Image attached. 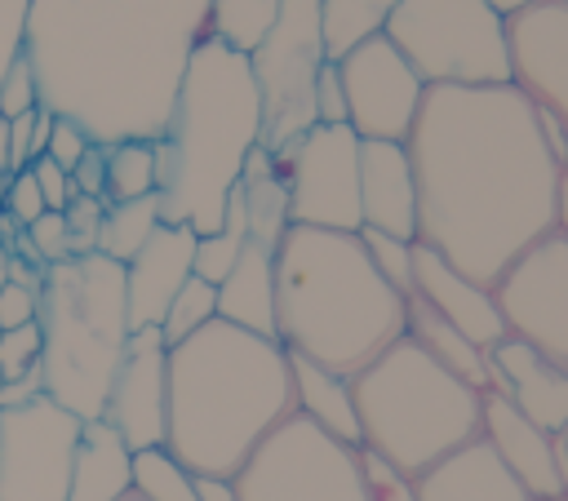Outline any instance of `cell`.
<instances>
[{
	"mask_svg": "<svg viewBox=\"0 0 568 501\" xmlns=\"http://www.w3.org/2000/svg\"><path fill=\"white\" fill-rule=\"evenodd\" d=\"M417 177V239L462 275H497L555 231L559 164L528 93L510 84H426L404 137Z\"/></svg>",
	"mask_w": 568,
	"mask_h": 501,
	"instance_id": "obj_1",
	"label": "cell"
},
{
	"mask_svg": "<svg viewBox=\"0 0 568 501\" xmlns=\"http://www.w3.org/2000/svg\"><path fill=\"white\" fill-rule=\"evenodd\" d=\"M293 417L288 350L226 319L169 346V439L195 474H240L253 448Z\"/></svg>",
	"mask_w": 568,
	"mask_h": 501,
	"instance_id": "obj_2",
	"label": "cell"
},
{
	"mask_svg": "<svg viewBox=\"0 0 568 501\" xmlns=\"http://www.w3.org/2000/svg\"><path fill=\"white\" fill-rule=\"evenodd\" d=\"M408 328L399 297L373 266L359 231L288 226L275 244V341L355 377Z\"/></svg>",
	"mask_w": 568,
	"mask_h": 501,
	"instance_id": "obj_3",
	"label": "cell"
},
{
	"mask_svg": "<svg viewBox=\"0 0 568 501\" xmlns=\"http://www.w3.org/2000/svg\"><path fill=\"white\" fill-rule=\"evenodd\" d=\"M257 129L262 106L248 53L217 40H195L164 133L151 137L164 222H182L195 235L217 231L240 168L257 146Z\"/></svg>",
	"mask_w": 568,
	"mask_h": 501,
	"instance_id": "obj_4",
	"label": "cell"
},
{
	"mask_svg": "<svg viewBox=\"0 0 568 501\" xmlns=\"http://www.w3.org/2000/svg\"><path fill=\"white\" fill-rule=\"evenodd\" d=\"M351 390L359 412V448H373L408 479L479 434L484 390L453 377L408 333L368 359L351 377Z\"/></svg>",
	"mask_w": 568,
	"mask_h": 501,
	"instance_id": "obj_5",
	"label": "cell"
},
{
	"mask_svg": "<svg viewBox=\"0 0 568 501\" xmlns=\"http://www.w3.org/2000/svg\"><path fill=\"white\" fill-rule=\"evenodd\" d=\"M124 266L89 253L44 266L40 284V377L44 395L71 417L93 421L106 408V390L129 346Z\"/></svg>",
	"mask_w": 568,
	"mask_h": 501,
	"instance_id": "obj_6",
	"label": "cell"
},
{
	"mask_svg": "<svg viewBox=\"0 0 568 501\" xmlns=\"http://www.w3.org/2000/svg\"><path fill=\"white\" fill-rule=\"evenodd\" d=\"M382 35L422 84H510L506 18L484 0H399Z\"/></svg>",
	"mask_w": 568,
	"mask_h": 501,
	"instance_id": "obj_7",
	"label": "cell"
},
{
	"mask_svg": "<svg viewBox=\"0 0 568 501\" xmlns=\"http://www.w3.org/2000/svg\"><path fill=\"white\" fill-rule=\"evenodd\" d=\"M324 62L328 53H324L320 0H280L271 31L248 53V71L262 106L257 146L275 155L315 124V75Z\"/></svg>",
	"mask_w": 568,
	"mask_h": 501,
	"instance_id": "obj_8",
	"label": "cell"
},
{
	"mask_svg": "<svg viewBox=\"0 0 568 501\" xmlns=\"http://www.w3.org/2000/svg\"><path fill=\"white\" fill-rule=\"evenodd\" d=\"M240 501H368L359 448L324 434L306 417H284L240 466Z\"/></svg>",
	"mask_w": 568,
	"mask_h": 501,
	"instance_id": "obj_9",
	"label": "cell"
},
{
	"mask_svg": "<svg viewBox=\"0 0 568 501\" xmlns=\"http://www.w3.org/2000/svg\"><path fill=\"white\" fill-rule=\"evenodd\" d=\"M288 182V222L320 231H359V133L351 124H311L275 151Z\"/></svg>",
	"mask_w": 568,
	"mask_h": 501,
	"instance_id": "obj_10",
	"label": "cell"
},
{
	"mask_svg": "<svg viewBox=\"0 0 568 501\" xmlns=\"http://www.w3.org/2000/svg\"><path fill=\"white\" fill-rule=\"evenodd\" d=\"M80 426L49 395L0 408V501H67Z\"/></svg>",
	"mask_w": 568,
	"mask_h": 501,
	"instance_id": "obj_11",
	"label": "cell"
},
{
	"mask_svg": "<svg viewBox=\"0 0 568 501\" xmlns=\"http://www.w3.org/2000/svg\"><path fill=\"white\" fill-rule=\"evenodd\" d=\"M506 333L568 364V239L546 231L493 284Z\"/></svg>",
	"mask_w": 568,
	"mask_h": 501,
	"instance_id": "obj_12",
	"label": "cell"
},
{
	"mask_svg": "<svg viewBox=\"0 0 568 501\" xmlns=\"http://www.w3.org/2000/svg\"><path fill=\"white\" fill-rule=\"evenodd\" d=\"M337 75L346 93V124L359 137L404 142L413 133L426 84L386 35H373L355 44L346 58H337Z\"/></svg>",
	"mask_w": 568,
	"mask_h": 501,
	"instance_id": "obj_13",
	"label": "cell"
},
{
	"mask_svg": "<svg viewBox=\"0 0 568 501\" xmlns=\"http://www.w3.org/2000/svg\"><path fill=\"white\" fill-rule=\"evenodd\" d=\"M102 421H111L133 452L164 448L169 439V346L160 328L129 333L124 359L106 390Z\"/></svg>",
	"mask_w": 568,
	"mask_h": 501,
	"instance_id": "obj_14",
	"label": "cell"
},
{
	"mask_svg": "<svg viewBox=\"0 0 568 501\" xmlns=\"http://www.w3.org/2000/svg\"><path fill=\"white\" fill-rule=\"evenodd\" d=\"M510 35V80L532 106H550L568 124V4L541 0L506 18Z\"/></svg>",
	"mask_w": 568,
	"mask_h": 501,
	"instance_id": "obj_15",
	"label": "cell"
},
{
	"mask_svg": "<svg viewBox=\"0 0 568 501\" xmlns=\"http://www.w3.org/2000/svg\"><path fill=\"white\" fill-rule=\"evenodd\" d=\"M488 390L515 403L546 434L568 430V364L541 355L510 333L488 346Z\"/></svg>",
	"mask_w": 568,
	"mask_h": 501,
	"instance_id": "obj_16",
	"label": "cell"
},
{
	"mask_svg": "<svg viewBox=\"0 0 568 501\" xmlns=\"http://www.w3.org/2000/svg\"><path fill=\"white\" fill-rule=\"evenodd\" d=\"M413 297L484 350L506 337V319L497 310L493 284H479V279L462 275L444 253H435L422 239L413 244Z\"/></svg>",
	"mask_w": 568,
	"mask_h": 501,
	"instance_id": "obj_17",
	"label": "cell"
},
{
	"mask_svg": "<svg viewBox=\"0 0 568 501\" xmlns=\"http://www.w3.org/2000/svg\"><path fill=\"white\" fill-rule=\"evenodd\" d=\"M479 439L501 457V466L524 483L532 501H559L568 497L559 457H555V434L532 426L515 403L501 395L484 390V412H479Z\"/></svg>",
	"mask_w": 568,
	"mask_h": 501,
	"instance_id": "obj_18",
	"label": "cell"
},
{
	"mask_svg": "<svg viewBox=\"0 0 568 501\" xmlns=\"http://www.w3.org/2000/svg\"><path fill=\"white\" fill-rule=\"evenodd\" d=\"M359 222L399 239H417V177L408 142L359 137Z\"/></svg>",
	"mask_w": 568,
	"mask_h": 501,
	"instance_id": "obj_19",
	"label": "cell"
},
{
	"mask_svg": "<svg viewBox=\"0 0 568 501\" xmlns=\"http://www.w3.org/2000/svg\"><path fill=\"white\" fill-rule=\"evenodd\" d=\"M195 231L182 222H160L155 235L124 262V297L133 328H160L169 301L191 279Z\"/></svg>",
	"mask_w": 568,
	"mask_h": 501,
	"instance_id": "obj_20",
	"label": "cell"
},
{
	"mask_svg": "<svg viewBox=\"0 0 568 501\" xmlns=\"http://www.w3.org/2000/svg\"><path fill=\"white\" fill-rule=\"evenodd\" d=\"M413 488L417 501H532L479 434L439 457L435 466H426L413 479Z\"/></svg>",
	"mask_w": 568,
	"mask_h": 501,
	"instance_id": "obj_21",
	"label": "cell"
},
{
	"mask_svg": "<svg viewBox=\"0 0 568 501\" xmlns=\"http://www.w3.org/2000/svg\"><path fill=\"white\" fill-rule=\"evenodd\" d=\"M124 497H133V448L120 439L111 421L93 417L80 426L67 501H124Z\"/></svg>",
	"mask_w": 568,
	"mask_h": 501,
	"instance_id": "obj_22",
	"label": "cell"
},
{
	"mask_svg": "<svg viewBox=\"0 0 568 501\" xmlns=\"http://www.w3.org/2000/svg\"><path fill=\"white\" fill-rule=\"evenodd\" d=\"M217 319L275 337V248L244 239L231 275L217 284Z\"/></svg>",
	"mask_w": 568,
	"mask_h": 501,
	"instance_id": "obj_23",
	"label": "cell"
},
{
	"mask_svg": "<svg viewBox=\"0 0 568 501\" xmlns=\"http://www.w3.org/2000/svg\"><path fill=\"white\" fill-rule=\"evenodd\" d=\"M288 372H293V412L320 426L324 434L359 448V412H355L351 377L306 355H288Z\"/></svg>",
	"mask_w": 568,
	"mask_h": 501,
	"instance_id": "obj_24",
	"label": "cell"
},
{
	"mask_svg": "<svg viewBox=\"0 0 568 501\" xmlns=\"http://www.w3.org/2000/svg\"><path fill=\"white\" fill-rule=\"evenodd\" d=\"M235 191H240V204H244V239H253L262 248H275L284 239V231L293 226L288 222V182H284L280 160L266 146H253L244 168H240Z\"/></svg>",
	"mask_w": 568,
	"mask_h": 501,
	"instance_id": "obj_25",
	"label": "cell"
},
{
	"mask_svg": "<svg viewBox=\"0 0 568 501\" xmlns=\"http://www.w3.org/2000/svg\"><path fill=\"white\" fill-rule=\"evenodd\" d=\"M430 359H439L453 377H462L475 390H488V350L475 346L466 333H457L453 324H444L430 306H422L417 297H408V328H404Z\"/></svg>",
	"mask_w": 568,
	"mask_h": 501,
	"instance_id": "obj_26",
	"label": "cell"
},
{
	"mask_svg": "<svg viewBox=\"0 0 568 501\" xmlns=\"http://www.w3.org/2000/svg\"><path fill=\"white\" fill-rule=\"evenodd\" d=\"M399 0H320V27H324V53L328 62L346 58L355 44L386 31Z\"/></svg>",
	"mask_w": 568,
	"mask_h": 501,
	"instance_id": "obj_27",
	"label": "cell"
},
{
	"mask_svg": "<svg viewBox=\"0 0 568 501\" xmlns=\"http://www.w3.org/2000/svg\"><path fill=\"white\" fill-rule=\"evenodd\" d=\"M275 13H280V0H209L200 40H217L226 49L253 53L262 44V35L271 31Z\"/></svg>",
	"mask_w": 568,
	"mask_h": 501,
	"instance_id": "obj_28",
	"label": "cell"
},
{
	"mask_svg": "<svg viewBox=\"0 0 568 501\" xmlns=\"http://www.w3.org/2000/svg\"><path fill=\"white\" fill-rule=\"evenodd\" d=\"M160 222H164L160 191H155V195H142V200L106 204V213H102V235H98V253L124 266V262L155 235Z\"/></svg>",
	"mask_w": 568,
	"mask_h": 501,
	"instance_id": "obj_29",
	"label": "cell"
},
{
	"mask_svg": "<svg viewBox=\"0 0 568 501\" xmlns=\"http://www.w3.org/2000/svg\"><path fill=\"white\" fill-rule=\"evenodd\" d=\"M155 195V155L146 137H124L106 146V204Z\"/></svg>",
	"mask_w": 568,
	"mask_h": 501,
	"instance_id": "obj_30",
	"label": "cell"
},
{
	"mask_svg": "<svg viewBox=\"0 0 568 501\" xmlns=\"http://www.w3.org/2000/svg\"><path fill=\"white\" fill-rule=\"evenodd\" d=\"M133 497L138 501H200L195 470H186L169 448L133 452Z\"/></svg>",
	"mask_w": 568,
	"mask_h": 501,
	"instance_id": "obj_31",
	"label": "cell"
},
{
	"mask_svg": "<svg viewBox=\"0 0 568 501\" xmlns=\"http://www.w3.org/2000/svg\"><path fill=\"white\" fill-rule=\"evenodd\" d=\"M213 319H217V288L191 275V279L178 288V297L169 301V310H164V319H160V337H164V346H178V341H186L191 333H200L204 324H213Z\"/></svg>",
	"mask_w": 568,
	"mask_h": 501,
	"instance_id": "obj_32",
	"label": "cell"
},
{
	"mask_svg": "<svg viewBox=\"0 0 568 501\" xmlns=\"http://www.w3.org/2000/svg\"><path fill=\"white\" fill-rule=\"evenodd\" d=\"M359 239H364L377 275L399 297H413V244L417 239H399V235H386V231H373V226H359Z\"/></svg>",
	"mask_w": 568,
	"mask_h": 501,
	"instance_id": "obj_33",
	"label": "cell"
},
{
	"mask_svg": "<svg viewBox=\"0 0 568 501\" xmlns=\"http://www.w3.org/2000/svg\"><path fill=\"white\" fill-rule=\"evenodd\" d=\"M40 355H44V337H40V319L0 333V386L4 381H22L31 372H40Z\"/></svg>",
	"mask_w": 568,
	"mask_h": 501,
	"instance_id": "obj_34",
	"label": "cell"
},
{
	"mask_svg": "<svg viewBox=\"0 0 568 501\" xmlns=\"http://www.w3.org/2000/svg\"><path fill=\"white\" fill-rule=\"evenodd\" d=\"M240 248H244V239H240V235H231V231H222V226H217V231H209V235H195L191 275L217 288V284L231 275V266H235Z\"/></svg>",
	"mask_w": 568,
	"mask_h": 501,
	"instance_id": "obj_35",
	"label": "cell"
},
{
	"mask_svg": "<svg viewBox=\"0 0 568 501\" xmlns=\"http://www.w3.org/2000/svg\"><path fill=\"white\" fill-rule=\"evenodd\" d=\"M102 213H106V200L71 195V204L62 208V222H67V257H89V253H98Z\"/></svg>",
	"mask_w": 568,
	"mask_h": 501,
	"instance_id": "obj_36",
	"label": "cell"
},
{
	"mask_svg": "<svg viewBox=\"0 0 568 501\" xmlns=\"http://www.w3.org/2000/svg\"><path fill=\"white\" fill-rule=\"evenodd\" d=\"M359 474L368 488V501H417V488L404 470H395L386 457H377L373 448H359Z\"/></svg>",
	"mask_w": 568,
	"mask_h": 501,
	"instance_id": "obj_37",
	"label": "cell"
},
{
	"mask_svg": "<svg viewBox=\"0 0 568 501\" xmlns=\"http://www.w3.org/2000/svg\"><path fill=\"white\" fill-rule=\"evenodd\" d=\"M36 106H40V80H36L31 58L22 53V58L4 71V80H0V120H13V115L36 111Z\"/></svg>",
	"mask_w": 568,
	"mask_h": 501,
	"instance_id": "obj_38",
	"label": "cell"
},
{
	"mask_svg": "<svg viewBox=\"0 0 568 501\" xmlns=\"http://www.w3.org/2000/svg\"><path fill=\"white\" fill-rule=\"evenodd\" d=\"M27 27H31V0H0V80L27 53Z\"/></svg>",
	"mask_w": 568,
	"mask_h": 501,
	"instance_id": "obj_39",
	"label": "cell"
},
{
	"mask_svg": "<svg viewBox=\"0 0 568 501\" xmlns=\"http://www.w3.org/2000/svg\"><path fill=\"white\" fill-rule=\"evenodd\" d=\"M93 146V137H89V129L84 124H75V120H67V115H53V137H49V160L58 164V168H75L80 160H84V151Z\"/></svg>",
	"mask_w": 568,
	"mask_h": 501,
	"instance_id": "obj_40",
	"label": "cell"
},
{
	"mask_svg": "<svg viewBox=\"0 0 568 501\" xmlns=\"http://www.w3.org/2000/svg\"><path fill=\"white\" fill-rule=\"evenodd\" d=\"M27 239H31L36 257H40L44 266L62 262V257H67V222H62V213L44 208V213H40V217L27 226Z\"/></svg>",
	"mask_w": 568,
	"mask_h": 501,
	"instance_id": "obj_41",
	"label": "cell"
},
{
	"mask_svg": "<svg viewBox=\"0 0 568 501\" xmlns=\"http://www.w3.org/2000/svg\"><path fill=\"white\" fill-rule=\"evenodd\" d=\"M315 124H346V93L337 62H324L315 75Z\"/></svg>",
	"mask_w": 568,
	"mask_h": 501,
	"instance_id": "obj_42",
	"label": "cell"
},
{
	"mask_svg": "<svg viewBox=\"0 0 568 501\" xmlns=\"http://www.w3.org/2000/svg\"><path fill=\"white\" fill-rule=\"evenodd\" d=\"M31 168V177H36V186H40V200H44V208H53V213H62L67 204H71V173L67 168H58L49 155H40V160H31L27 164Z\"/></svg>",
	"mask_w": 568,
	"mask_h": 501,
	"instance_id": "obj_43",
	"label": "cell"
},
{
	"mask_svg": "<svg viewBox=\"0 0 568 501\" xmlns=\"http://www.w3.org/2000/svg\"><path fill=\"white\" fill-rule=\"evenodd\" d=\"M36 319H40V293L22 288V284H4L0 288V333L36 324Z\"/></svg>",
	"mask_w": 568,
	"mask_h": 501,
	"instance_id": "obj_44",
	"label": "cell"
},
{
	"mask_svg": "<svg viewBox=\"0 0 568 501\" xmlns=\"http://www.w3.org/2000/svg\"><path fill=\"white\" fill-rule=\"evenodd\" d=\"M71 191L89 195V200H106V146L102 142H93L84 151V160L71 168Z\"/></svg>",
	"mask_w": 568,
	"mask_h": 501,
	"instance_id": "obj_45",
	"label": "cell"
},
{
	"mask_svg": "<svg viewBox=\"0 0 568 501\" xmlns=\"http://www.w3.org/2000/svg\"><path fill=\"white\" fill-rule=\"evenodd\" d=\"M4 213H13L22 226H31V222L44 213V200H40V186H36L31 168H22V173H13V177H9V191H4Z\"/></svg>",
	"mask_w": 568,
	"mask_h": 501,
	"instance_id": "obj_46",
	"label": "cell"
},
{
	"mask_svg": "<svg viewBox=\"0 0 568 501\" xmlns=\"http://www.w3.org/2000/svg\"><path fill=\"white\" fill-rule=\"evenodd\" d=\"M532 111H537V133H541L550 160H555L559 168H568V124H564L550 106H532Z\"/></svg>",
	"mask_w": 568,
	"mask_h": 501,
	"instance_id": "obj_47",
	"label": "cell"
},
{
	"mask_svg": "<svg viewBox=\"0 0 568 501\" xmlns=\"http://www.w3.org/2000/svg\"><path fill=\"white\" fill-rule=\"evenodd\" d=\"M195 497L200 501H240L235 474H195Z\"/></svg>",
	"mask_w": 568,
	"mask_h": 501,
	"instance_id": "obj_48",
	"label": "cell"
},
{
	"mask_svg": "<svg viewBox=\"0 0 568 501\" xmlns=\"http://www.w3.org/2000/svg\"><path fill=\"white\" fill-rule=\"evenodd\" d=\"M36 395H44V377H40V372H31V377H22V381H4V386H0V408L31 403Z\"/></svg>",
	"mask_w": 568,
	"mask_h": 501,
	"instance_id": "obj_49",
	"label": "cell"
},
{
	"mask_svg": "<svg viewBox=\"0 0 568 501\" xmlns=\"http://www.w3.org/2000/svg\"><path fill=\"white\" fill-rule=\"evenodd\" d=\"M555 235L568 239V168H559V191H555Z\"/></svg>",
	"mask_w": 568,
	"mask_h": 501,
	"instance_id": "obj_50",
	"label": "cell"
},
{
	"mask_svg": "<svg viewBox=\"0 0 568 501\" xmlns=\"http://www.w3.org/2000/svg\"><path fill=\"white\" fill-rule=\"evenodd\" d=\"M493 13H501V18H515V13H524V9H532V4H541V0H484Z\"/></svg>",
	"mask_w": 568,
	"mask_h": 501,
	"instance_id": "obj_51",
	"label": "cell"
},
{
	"mask_svg": "<svg viewBox=\"0 0 568 501\" xmlns=\"http://www.w3.org/2000/svg\"><path fill=\"white\" fill-rule=\"evenodd\" d=\"M4 284H9V253L0 248V288H4Z\"/></svg>",
	"mask_w": 568,
	"mask_h": 501,
	"instance_id": "obj_52",
	"label": "cell"
},
{
	"mask_svg": "<svg viewBox=\"0 0 568 501\" xmlns=\"http://www.w3.org/2000/svg\"><path fill=\"white\" fill-rule=\"evenodd\" d=\"M4 191H9V173H4V164H0V208H4Z\"/></svg>",
	"mask_w": 568,
	"mask_h": 501,
	"instance_id": "obj_53",
	"label": "cell"
},
{
	"mask_svg": "<svg viewBox=\"0 0 568 501\" xmlns=\"http://www.w3.org/2000/svg\"><path fill=\"white\" fill-rule=\"evenodd\" d=\"M564 439H568V430H564ZM564 479H568V470H564Z\"/></svg>",
	"mask_w": 568,
	"mask_h": 501,
	"instance_id": "obj_54",
	"label": "cell"
},
{
	"mask_svg": "<svg viewBox=\"0 0 568 501\" xmlns=\"http://www.w3.org/2000/svg\"><path fill=\"white\" fill-rule=\"evenodd\" d=\"M124 501H138V497H124Z\"/></svg>",
	"mask_w": 568,
	"mask_h": 501,
	"instance_id": "obj_55",
	"label": "cell"
},
{
	"mask_svg": "<svg viewBox=\"0 0 568 501\" xmlns=\"http://www.w3.org/2000/svg\"><path fill=\"white\" fill-rule=\"evenodd\" d=\"M559 4H568V0H559Z\"/></svg>",
	"mask_w": 568,
	"mask_h": 501,
	"instance_id": "obj_56",
	"label": "cell"
},
{
	"mask_svg": "<svg viewBox=\"0 0 568 501\" xmlns=\"http://www.w3.org/2000/svg\"><path fill=\"white\" fill-rule=\"evenodd\" d=\"M559 501H568V497H559Z\"/></svg>",
	"mask_w": 568,
	"mask_h": 501,
	"instance_id": "obj_57",
	"label": "cell"
}]
</instances>
